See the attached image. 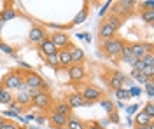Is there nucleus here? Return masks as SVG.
I'll list each match as a JSON object with an SVG mask.
<instances>
[{"mask_svg": "<svg viewBox=\"0 0 154 129\" xmlns=\"http://www.w3.org/2000/svg\"><path fill=\"white\" fill-rule=\"evenodd\" d=\"M46 61H48L49 66H53V68H60V61H58V52H56V54H53V56H46Z\"/></svg>", "mask_w": 154, "mask_h": 129, "instance_id": "nucleus-29", "label": "nucleus"}, {"mask_svg": "<svg viewBox=\"0 0 154 129\" xmlns=\"http://www.w3.org/2000/svg\"><path fill=\"white\" fill-rule=\"evenodd\" d=\"M48 39L53 42V45H54L58 51L68 49V45H70V37H68L65 31H54V33L49 35Z\"/></svg>", "mask_w": 154, "mask_h": 129, "instance_id": "nucleus-5", "label": "nucleus"}, {"mask_svg": "<svg viewBox=\"0 0 154 129\" xmlns=\"http://www.w3.org/2000/svg\"><path fill=\"white\" fill-rule=\"evenodd\" d=\"M4 117H14V119H21V115L16 113V112H12V110H5L4 112Z\"/></svg>", "mask_w": 154, "mask_h": 129, "instance_id": "nucleus-41", "label": "nucleus"}, {"mask_svg": "<svg viewBox=\"0 0 154 129\" xmlns=\"http://www.w3.org/2000/svg\"><path fill=\"white\" fill-rule=\"evenodd\" d=\"M2 26H4V23L0 21V35H2Z\"/></svg>", "mask_w": 154, "mask_h": 129, "instance_id": "nucleus-51", "label": "nucleus"}, {"mask_svg": "<svg viewBox=\"0 0 154 129\" xmlns=\"http://www.w3.org/2000/svg\"><path fill=\"white\" fill-rule=\"evenodd\" d=\"M68 52H70V56H72V63L74 65H82L84 61H86V54H84V51L81 49V47H77V45H68Z\"/></svg>", "mask_w": 154, "mask_h": 129, "instance_id": "nucleus-11", "label": "nucleus"}, {"mask_svg": "<svg viewBox=\"0 0 154 129\" xmlns=\"http://www.w3.org/2000/svg\"><path fill=\"white\" fill-rule=\"evenodd\" d=\"M77 37L81 40H86V42H91V37L88 35V33H84V31H81V33H77Z\"/></svg>", "mask_w": 154, "mask_h": 129, "instance_id": "nucleus-43", "label": "nucleus"}, {"mask_svg": "<svg viewBox=\"0 0 154 129\" xmlns=\"http://www.w3.org/2000/svg\"><path fill=\"white\" fill-rule=\"evenodd\" d=\"M11 101H14V96H12V92L11 91H2V94H0V105H9Z\"/></svg>", "mask_w": 154, "mask_h": 129, "instance_id": "nucleus-25", "label": "nucleus"}, {"mask_svg": "<svg viewBox=\"0 0 154 129\" xmlns=\"http://www.w3.org/2000/svg\"><path fill=\"white\" fill-rule=\"evenodd\" d=\"M32 105L38 110H49L53 107V98H51V94L48 91H40L37 96L32 98Z\"/></svg>", "mask_w": 154, "mask_h": 129, "instance_id": "nucleus-4", "label": "nucleus"}, {"mask_svg": "<svg viewBox=\"0 0 154 129\" xmlns=\"http://www.w3.org/2000/svg\"><path fill=\"white\" fill-rule=\"evenodd\" d=\"M138 112V105H130L128 108H126V113H128V117L130 115H133V113H137Z\"/></svg>", "mask_w": 154, "mask_h": 129, "instance_id": "nucleus-39", "label": "nucleus"}, {"mask_svg": "<svg viewBox=\"0 0 154 129\" xmlns=\"http://www.w3.org/2000/svg\"><path fill=\"white\" fill-rule=\"evenodd\" d=\"M23 82V73L21 72H9L4 79H2V82H0V86L4 87L5 91H18V86Z\"/></svg>", "mask_w": 154, "mask_h": 129, "instance_id": "nucleus-2", "label": "nucleus"}, {"mask_svg": "<svg viewBox=\"0 0 154 129\" xmlns=\"http://www.w3.org/2000/svg\"><path fill=\"white\" fill-rule=\"evenodd\" d=\"M67 103L70 108H81V107H89L91 103H88L86 99L81 96V92H72V94H68V98H67Z\"/></svg>", "mask_w": 154, "mask_h": 129, "instance_id": "nucleus-10", "label": "nucleus"}, {"mask_svg": "<svg viewBox=\"0 0 154 129\" xmlns=\"http://www.w3.org/2000/svg\"><path fill=\"white\" fill-rule=\"evenodd\" d=\"M35 119H37V122H38V124H44V122H46V119H44L42 115H38V117H35Z\"/></svg>", "mask_w": 154, "mask_h": 129, "instance_id": "nucleus-46", "label": "nucleus"}, {"mask_svg": "<svg viewBox=\"0 0 154 129\" xmlns=\"http://www.w3.org/2000/svg\"><path fill=\"white\" fill-rule=\"evenodd\" d=\"M142 112L144 113H147L151 119H154V103L152 101H149V103H145V107L142 108Z\"/></svg>", "mask_w": 154, "mask_h": 129, "instance_id": "nucleus-31", "label": "nucleus"}, {"mask_svg": "<svg viewBox=\"0 0 154 129\" xmlns=\"http://www.w3.org/2000/svg\"><path fill=\"white\" fill-rule=\"evenodd\" d=\"M14 101L18 103L21 108H23V107H28V105H32V98L28 96V92H18V96H16V99H14Z\"/></svg>", "mask_w": 154, "mask_h": 129, "instance_id": "nucleus-22", "label": "nucleus"}, {"mask_svg": "<svg viewBox=\"0 0 154 129\" xmlns=\"http://www.w3.org/2000/svg\"><path fill=\"white\" fill-rule=\"evenodd\" d=\"M147 129H154V122H151V124L147 126Z\"/></svg>", "mask_w": 154, "mask_h": 129, "instance_id": "nucleus-49", "label": "nucleus"}, {"mask_svg": "<svg viewBox=\"0 0 154 129\" xmlns=\"http://www.w3.org/2000/svg\"><path fill=\"white\" fill-rule=\"evenodd\" d=\"M23 82L26 84V87L28 89H40V91H46V82H44V79L38 75V73H35V72H26L25 75H23Z\"/></svg>", "mask_w": 154, "mask_h": 129, "instance_id": "nucleus-3", "label": "nucleus"}, {"mask_svg": "<svg viewBox=\"0 0 154 129\" xmlns=\"http://www.w3.org/2000/svg\"><path fill=\"white\" fill-rule=\"evenodd\" d=\"M109 122H114V124H117V122H119V115H117V112H112V113H110Z\"/></svg>", "mask_w": 154, "mask_h": 129, "instance_id": "nucleus-42", "label": "nucleus"}, {"mask_svg": "<svg viewBox=\"0 0 154 129\" xmlns=\"http://www.w3.org/2000/svg\"><path fill=\"white\" fill-rule=\"evenodd\" d=\"M18 18V12L16 9H12V7H5V9L0 12V21L4 23V21H12Z\"/></svg>", "mask_w": 154, "mask_h": 129, "instance_id": "nucleus-18", "label": "nucleus"}, {"mask_svg": "<svg viewBox=\"0 0 154 129\" xmlns=\"http://www.w3.org/2000/svg\"><path fill=\"white\" fill-rule=\"evenodd\" d=\"M119 58L125 61V63L131 58V49H130V44H125V45H123V49H121V52H119Z\"/></svg>", "mask_w": 154, "mask_h": 129, "instance_id": "nucleus-26", "label": "nucleus"}, {"mask_svg": "<svg viewBox=\"0 0 154 129\" xmlns=\"http://www.w3.org/2000/svg\"><path fill=\"white\" fill-rule=\"evenodd\" d=\"M0 51H2V52H5V54H11V56H16V52L12 51V47L7 45L5 42H0Z\"/></svg>", "mask_w": 154, "mask_h": 129, "instance_id": "nucleus-33", "label": "nucleus"}, {"mask_svg": "<svg viewBox=\"0 0 154 129\" xmlns=\"http://www.w3.org/2000/svg\"><path fill=\"white\" fill-rule=\"evenodd\" d=\"M144 86H145V91H147V96L152 99V98H154V80L149 79V80L144 84Z\"/></svg>", "mask_w": 154, "mask_h": 129, "instance_id": "nucleus-30", "label": "nucleus"}, {"mask_svg": "<svg viewBox=\"0 0 154 129\" xmlns=\"http://www.w3.org/2000/svg\"><path fill=\"white\" fill-rule=\"evenodd\" d=\"M2 91H4V87H2V86H0V94H2Z\"/></svg>", "mask_w": 154, "mask_h": 129, "instance_id": "nucleus-52", "label": "nucleus"}, {"mask_svg": "<svg viewBox=\"0 0 154 129\" xmlns=\"http://www.w3.org/2000/svg\"><path fill=\"white\" fill-rule=\"evenodd\" d=\"M67 129H86V124L82 122V120H79L77 117H74V115H70L67 119V126H65Z\"/></svg>", "mask_w": 154, "mask_h": 129, "instance_id": "nucleus-20", "label": "nucleus"}, {"mask_svg": "<svg viewBox=\"0 0 154 129\" xmlns=\"http://www.w3.org/2000/svg\"><path fill=\"white\" fill-rule=\"evenodd\" d=\"M110 5H112V2H110V0H109V2H105V4H103V7L100 9V14H98V16H100V18H105V14H107V10H109V7H110Z\"/></svg>", "mask_w": 154, "mask_h": 129, "instance_id": "nucleus-37", "label": "nucleus"}, {"mask_svg": "<svg viewBox=\"0 0 154 129\" xmlns=\"http://www.w3.org/2000/svg\"><path fill=\"white\" fill-rule=\"evenodd\" d=\"M21 119L25 120V122H32V120L35 119V117H33V115H32V113H25V115H23V117H21Z\"/></svg>", "mask_w": 154, "mask_h": 129, "instance_id": "nucleus-45", "label": "nucleus"}, {"mask_svg": "<svg viewBox=\"0 0 154 129\" xmlns=\"http://www.w3.org/2000/svg\"><path fill=\"white\" fill-rule=\"evenodd\" d=\"M88 14H89V7H88V4H84V5H82V9L79 10V14L74 18L72 25H81V23H84L86 18H88Z\"/></svg>", "mask_w": 154, "mask_h": 129, "instance_id": "nucleus-21", "label": "nucleus"}, {"mask_svg": "<svg viewBox=\"0 0 154 129\" xmlns=\"http://www.w3.org/2000/svg\"><path fill=\"white\" fill-rule=\"evenodd\" d=\"M140 18H142V21L152 25L154 23V9L152 10H142V12H140Z\"/></svg>", "mask_w": 154, "mask_h": 129, "instance_id": "nucleus-27", "label": "nucleus"}, {"mask_svg": "<svg viewBox=\"0 0 154 129\" xmlns=\"http://www.w3.org/2000/svg\"><path fill=\"white\" fill-rule=\"evenodd\" d=\"M116 33H117V31H116L110 25H107L105 21L100 25V31H98V35H100V39H102V40L112 39V37H116Z\"/></svg>", "mask_w": 154, "mask_h": 129, "instance_id": "nucleus-16", "label": "nucleus"}, {"mask_svg": "<svg viewBox=\"0 0 154 129\" xmlns=\"http://www.w3.org/2000/svg\"><path fill=\"white\" fill-rule=\"evenodd\" d=\"M142 61H144L145 66H154V56H152V52H147L144 58H142Z\"/></svg>", "mask_w": 154, "mask_h": 129, "instance_id": "nucleus-32", "label": "nucleus"}, {"mask_svg": "<svg viewBox=\"0 0 154 129\" xmlns=\"http://www.w3.org/2000/svg\"><path fill=\"white\" fill-rule=\"evenodd\" d=\"M9 110H12V112H16V113H19V115L23 113V108L19 107V105L16 103V101H11V103H9Z\"/></svg>", "mask_w": 154, "mask_h": 129, "instance_id": "nucleus-35", "label": "nucleus"}, {"mask_svg": "<svg viewBox=\"0 0 154 129\" xmlns=\"http://www.w3.org/2000/svg\"><path fill=\"white\" fill-rule=\"evenodd\" d=\"M125 44L126 42L123 39H119V37H112V39L103 40V42H102V51L105 52L107 56H110V58H117Z\"/></svg>", "mask_w": 154, "mask_h": 129, "instance_id": "nucleus-1", "label": "nucleus"}, {"mask_svg": "<svg viewBox=\"0 0 154 129\" xmlns=\"http://www.w3.org/2000/svg\"><path fill=\"white\" fill-rule=\"evenodd\" d=\"M81 96L86 99L88 103H95V101H100L103 98V92L98 89L96 86H84L82 91H81Z\"/></svg>", "mask_w": 154, "mask_h": 129, "instance_id": "nucleus-8", "label": "nucleus"}, {"mask_svg": "<svg viewBox=\"0 0 154 129\" xmlns=\"http://www.w3.org/2000/svg\"><path fill=\"white\" fill-rule=\"evenodd\" d=\"M131 77H135V80H137L138 84H142V86H144L145 82L149 80L147 77H145L144 72H137V70H131Z\"/></svg>", "mask_w": 154, "mask_h": 129, "instance_id": "nucleus-28", "label": "nucleus"}, {"mask_svg": "<svg viewBox=\"0 0 154 129\" xmlns=\"http://www.w3.org/2000/svg\"><path fill=\"white\" fill-rule=\"evenodd\" d=\"M21 129H25V128H21Z\"/></svg>", "mask_w": 154, "mask_h": 129, "instance_id": "nucleus-53", "label": "nucleus"}, {"mask_svg": "<svg viewBox=\"0 0 154 129\" xmlns=\"http://www.w3.org/2000/svg\"><path fill=\"white\" fill-rule=\"evenodd\" d=\"M152 9H154L152 0H144V2H142V10H152Z\"/></svg>", "mask_w": 154, "mask_h": 129, "instance_id": "nucleus-36", "label": "nucleus"}, {"mask_svg": "<svg viewBox=\"0 0 154 129\" xmlns=\"http://www.w3.org/2000/svg\"><path fill=\"white\" fill-rule=\"evenodd\" d=\"M53 112H56V113H60V115H65V117H70V112H72V108L68 107L65 101H61V103L54 105V110H53Z\"/></svg>", "mask_w": 154, "mask_h": 129, "instance_id": "nucleus-23", "label": "nucleus"}, {"mask_svg": "<svg viewBox=\"0 0 154 129\" xmlns=\"http://www.w3.org/2000/svg\"><path fill=\"white\" fill-rule=\"evenodd\" d=\"M133 129H147V126H145V128H142V126H135Z\"/></svg>", "mask_w": 154, "mask_h": 129, "instance_id": "nucleus-50", "label": "nucleus"}, {"mask_svg": "<svg viewBox=\"0 0 154 129\" xmlns=\"http://www.w3.org/2000/svg\"><path fill=\"white\" fill-rule=\"evenodd\" d=\"M48 119H49V122H51V126H53V128L61 129V128H65V126H67V119H68V117L60 115V113H56V112H51Z\"/></svg>", "mask_w": 154, "mask_h": 129, "instance_id": "nucleus-13", "label": "nucleus"}, {"mask_svg": "<svg viewBox=\"0 0 154 129\" xmlns=\"http://www.w3.org/2000/svg\"><path fill=\"white\" fill-rule=\"evenodd\" d=\"M21 66H23V68H26V70H28V72H30V66H28V65H26V63H25V61H21Z\"/></svg>", "mask_w": 154, "mask_h": 129, "instance_id": "nucleus-48", "label": "nucleus"}, {"mask_svg": "<svg viewBox=\"0 0 154 129\" xmlns=\"http://www.w3.org/2000/svg\"><path fill=\"white\" fill-rule=\"evenodd\" d=\"M116 96H117L119 101H125V99L130 98V94H128V91H126V89H117V91H116Z\"/></svg>", "mask_w": 154, "mask_h": 129, "instance_id": "nucleus-34", "label": "nucleus"}, {"mask_svg": "<svg viewBox=\"0 0 154 129\" xmlns=\"http://www.w3.org/2000/svg\"><path fill=\"white\" fill-rule=\"evenodd\" d=\"M38 51H40V54H42L44 58H46V56H53V54H56L58 52V49L53 45V42H51L49 39H46L44 42L38 44Z\"/></svg>", "mask_w": 154, "mask_h": 129, "instance_id": "nucleus-14", "label": "nucleus"}, {"mask_svg": "<svg viewBox=\"0 0 154 129\" xmlns=\"http://www.w3.org/2000/svg\"><path fill=\"white\" fill-rule=\"evenodd\" d=\"M68 70V79L72 82H81V80L86 79V68L84 65H72Z\"/></svg>", "mask_w": 154, "mask_h": 129, "instance_id": "nucleus-9", "label": "nucleus"}, {"mask_svg": "<svg viewBox=\"0 0 154 129\" xmlns=\"http://www.w3.org/2000/svg\"><path fill=\"white\" fill-rule=\"evenodd\" d=\"M5 122H7V119H5V117H4V115H0V128H2V126H4V124H5Z\"/></svg>", "mask_w": 154, "mask_h": 129, "instance_id": "nucleus-47", "label": "nucleus"}, {"mask_svg": "<svg viewBox=\"0 0 154 129\" xmlns=\"http://www.w3.org/2000/svg\"><path fill=\"white\" fill-rule=\"evenodd\" d=\"M105 23L107 25H110V26L117 31L119 28H121V25H123V18H119L117 14H109V16L105 18Z\"/></svg>", "mask_w": 154, "mask_h": 129, "instance_id": "nucleus-19", "label": "nucleus"}, {"mask_svg": "<svg viewBox=\"0 0 154 129\" xmlns=\"http://www.w3.org/2000/svg\"><path fill=\"white\" fill-rule=\"evenodd\" d=\"M48 39V31L44 26H40V25H33L32 28H30V33H28V40L30 44H35L38 45L40 42H44V40Z\"/></svg>", "mask_w": 154, "mask_h": 129, "instance_id": "nucleus-6", "label": "nucleus"}, {"mask_svg": "<svg viewBox=\"0 0 154 129\" xmlns=\"http://www.w3.org/2000/svg\"><path fill=\"white\" fill-rule=\"evenodd\" d=\"M86 129H103V128H102L98 122H89V124L86 126Z\"/></svg>", "mask_w": 154, "mask_h": 129, "instance_id": "nucleus-44", "label": "nucleus"}, {"mask_svg": "<svg viewBox=\"0 0 154 129\" xmlns=\"http://www.w3.org/2000/svg\"><path fill=\"white\" fill-rule=\"evenodd\" d=\"M0 129H21V128H19L16 122H12V120H7V122H5V124H4V126H2Z\"/></svg>", "mask_w": 154, "mask_h": 129, "instance_id": "nucleus-38", "label": "nucleus"}, {"mask_svg": "<svg viewBox=\"0 0 154 129\" xmlns=\"http://www.w3.org/2000/svg\"><path fill=\"white\" fill-rule=\"evenodd\" d=\"M126 79H128V77H126L125 73H121V72H114V73L109 77V86H110L112 89H116V91L123 89V84L126 82Z\"/></svg>", "mask_w": 154, "mask_h": 129, "instance_id": "nucleus-12", "label": "nucleus"}, {"mask_svg": "<svg viewBox=\"0 0 154 129\" xmlns=\"http://www.w3.org/2000/svg\"><path fill=\"white\" fill-rule=\"evenodd\" d=\"M58 61H60V68H70L74 63H72V56L68 49H61L58 51Z\"/></svg>", "mask_w": 154, "mask_h": 129, "instance_id": "nucleus-15", "label": "nucleus"}, {"mask_svg": "<svg viewBox=\"0 0 154 129\" xmlns=\"http://www.w3.org/2000/svg\"><path fill=\"white\" fill-rule=\"evenodd\" d=\"M100 105H102V108L105 110V112L109 113V115H110L112 112H116V105L112 103V101H110V99H107V98H102V99H100Z\"/></svg>", "mask_w": 154, "mask_h": 129, "instance_id": "nucleus-24", "label": "nucleus"}, {"mask_svg": "<svg viewBox=\"0 0 154 129\" xmlns=\"http://www.w3.org/2000/svg\"><path fill=\"white\" fill-rule=\"evenodd\" d=\"M131 56L135 60H142L147 52H152V44H145V42H133L130 44Z\"/></svg>", "mask_w": 154, "mask_h": 129, "instance_id": "nucleus-7", "label": "nucleus"}, {"mask_svg": "<svg viewBox=\"0 0 154 129\" xmlns=\"http://www.w3.org/2000/svg\"><path fill=\"white\" fill-rule=\"evenodd\" d=\"M140 92H142V89H140V87H131V89L128 91V94H130V96H133V98L140 96Z\"/></svg>", "mask_w": 154, "mask_h": 129, "instance_id": "nucleus-40", "label": "nucleus"}, {"mask_svg": "<svg viewBox=\"0 0 154 129\" xmlns=\"http://www.w3.org/2000/svg\"><path fill=\"white\" fill-rule=\"evenodd\" d=\"M151 122H154V119H151L147 113H144V112H137V113H135V119H133L135 126H142V128H145V126H149Z\"/></svg>", "mask_w": 154, "mask_h": 129, "instance_id": "nucleus-17", "label": "nucleus"}]
</instances>
